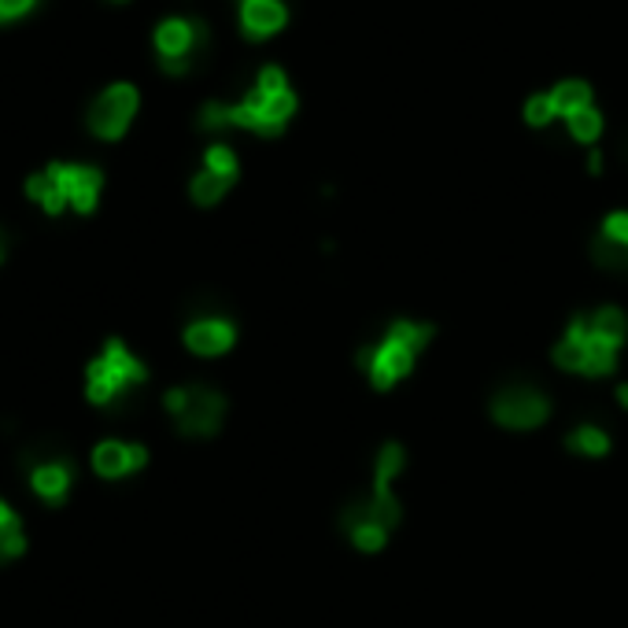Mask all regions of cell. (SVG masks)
I'll return each mask as SVG.
<instances>
[{"instance_id":"1","label":"cell","mask_w":628,"mask_h":628,"mask_svg":"<svg viewBox=\"0 0 628 628\" xmlns=\"http://www.w3.org/2000/svg\"><path fill=\"white\" fill-rule=\"evenodd\" d=\"M100 189H104V174L86 163H49L45 171L26 177V196L49 214H63L67 208L93 214Z\"/></svg>"},{"instance_id":"2","label":"cell","mask_w":628,"mask_h":628,"mask_svg":"<svg viewBox=\"0 0 628 628\" xmlns=\"http://www.w3.org/2000/svg\"><path fill=\"white\" fill-rule=\"evenodd\" d=\"M145 381H148L145 362L134 359V352L119 336H111L97 359L86 367V399L93 407H111V403H119L126 392L140 389Z\"/></svg>"},{"instance_id":"3","label":"cell","mask_w":628,"mask_h":628,"mask_svg":"<svg viewBox=\"0 0 628 628\" xmlns=\"http://www.w3.org/2000/svg\"><path fill=\"white\" fill-rule=\"evenodd\" d=\"M167 410L174 415L185 436H211L219 429L226 403L211 389H174L167 392Z\"/></svg>"},{"instance_id":"4","label":"cell","mask_w":628,"mask_h":628,"mask_svg":"<svg viewBox=\"0 0 628 628\" xmlns=\"http://www.w3.org/2000/svg\"><path fill=\"white\" fill-rule=\"evenodd\" d=\"M26 481H30V492L41 503L63 506L74 489V463L56 447H41L37 455L26 458Z\"/></svg>"},{"instance_id":"5","label":"cell","mask_w":628,"mask_h":628,"mask_svg":"<svg viewBox=\"0 0 628 628\" xmlns=\"http://www.w3.org/2000/svg\"><path fill=\"white\" fill-rule=\"evenodd\" d=\"M137 89L130 82H119V86H108L97 100L89 104L86 123L100 140H119L126 134V126L134 123L137 115Z\"/></svg>"},{"instance_id":"6","label":"cell","mask_w":628,"mask_h":628,"mask_svg":"<svg viewBox=\"0 0 628 628\" xmlns=\"http://www.w3.org/2000/svg\"><path fill=\"white\" fill-rule=\"evenodd\" d=\"M208 45V26L200 19H167L156 30L159 56H174V60H193L196 49Z\"/></svg>"},{"instance_id":"7","label":"cell","mask_w":628,"mask_h":628,"mask_svg":"<svg viewBox=\"0 0 628 628\" xmlns=\"http://www.w3.org/2000/svg\"><path fill=\"white\" fill-rule=\"evenodd\" d=\"M148 452L140 444H126V440H104V444L93 447V470L108 481H119V477H130L137 470H145Z\"/></svg>"},{"instance_id":"8","label":"cell","mask_w":628,"mask_h":628,"mask_svg":"<svg viewBox=\"0 0 628 628\" xmlns=\"http://www.w3.org/2000/svg\"><path fill=\"white\" fill-rule=\"evenodd\" d=\"M495 418L503 421V426H514V429H529V426H540L543 418H547V403H543L537 392L529 389H510L503 392L500 399H495Z\"/></svg>"},{"instance_id":"9","label":"cell","mask_w":628,"mask_h":628,"mask_svg":"<svg viewBox=\"0 0 628 628\" xmlns=\"http://www.w3.org/2000/svg\"><path fill=\"white\" fill-rule=\"evenodd\" d=\"M281 26H285V4L281 0H248V4H241V30L251 41L278 34Z\"/></svg>"},{"instance_id":"10","label":"cell","mask_w":628,"mask_h":628,"mask_svg":"<svg viewBox=\"0 0 628 628\" xmlns=\"http://www.w3.org/2000/svg\"><path fill=\"white\" fill-rule=\"evenodd\" d=\"M185 344L196 355H222L233 344V325L222 322V318H204V322H193L185 330Z\"/></svg>"},{"instance_id":"11","label":"cell","mask_w":628,"mask_h":628,"mask_svg":"<svg viewBox=\"0 0 628 628\" xmlns=\"http://www.w3.org/2000/svg\"><path fill=\"white\" fill-rule=\"evenodd\" d=\"M26 555V525L12 503L0 500V566Z\"/></svg>"},{"instance_id":"12","label":"cell","mask_w":628,"mask_h":628,"mask_svg":"<svg viewBox=\"0 0 628 628\" xmlns=\"http://www.w3.org/2000/svg\"><path fill=\"white\" fill-rule=\"evenodd\" d=\"M410 359H415V355H410L407 348H399L396 341H389L381 352H373V370H370L373 384H378V389H389L392 381L410 370Z\"/></svg>"},{"instance_id":"13","label":"cell","mask_w":628,"mask_h":628,"mask_svg":"<svg viewBox=\"0 0 628 628\" xmlns=\"http://www.w3.org/2000/svg\"><path fill=\"white\" fill-rule=\"evenodd\" d=\"M551 100H555L558 115H577V111L592 104V89H588L584 82H562V86H555V93H551Z\"/></svg>"},{"instance_id":"14","label":"cell","mask_w":628,"mask_h":628,"mask_svg":"<svg viewBox=\"0 0 628 628\" xmlns=\"http://www.w3.org/2000/svg\"><path fill=\"white\" fill-rule=\"evenodd\" d=\"M230 185H233L230 177H222L214 171H204V174L193 177V200L200 204V208H211V204H219L222 196H226Z\"/></svg>"},{"instance_id":"15","label":"cell","mask_w":628,"mask_h":628,"mask_svg":"<svg viewBox=\"0 0 628 628\" xmlns=\"http://www.w3.org/2000/svg\"><path fill=\"white\" fill-rule=\"evenodd\" d=\"M399 466H403V452L396 444H389L381 452V463H378V500H392L389 484H392V477L399 473Z\"/></svg>"},{"instance_id":"16","label":"cell","mask_w":628,"mask_h":628,"mask_svg":"<svg viewBox=\"0 0 628 628\" xmlns=\"http://www.w3.org/2000/svg\"><path fill=\"white\" fill-rule=\"evenodd\" d=\"M595 336L599 341H606V344H621L625 341V315L621 311H614V307H606V311H599L595 315Z\"/></svg>"},{"instance_id":"17","label":"cell","mask_w":628,"mask_h":628,"mask_svg":"<svg viewBox=\"0 0 628 628\" xmlns=\"http://www.w3.org/2000/svg\"><path fill=\"white\" fill-rule=\"evenodd\" d=\"M614 370V344L606 341H588V355H584V373H611Z\"/></svg>"},{"instance_id":"18","label":"cell","mask_w":628,"mask_h":628,"mask_svg":"<svg viewBox=\"0 0 628 628\" xmlns=\"http://www.w3.org/2000/svg\"><path fill=\"white\" fill-rule=\"evenodd\" d=\"M569 134H574L577 140H595L599 134H603V119H599V111L584 108V111H577V115H569Z\"/></svg>"},{"instance_id":"19","label":"cell","mask_w":628,"mask_h":628,"mask_svg":"<svg viewBox=\"0 0 628 628\" xmlns=\"http://www.w3.org/2000/svg\"><path fill=\"white\" fill-rule=\"evenodd\" d=\"M584 355H588V344L566 336V341L555 348V362H558V367H566V370H584Z\"/></svg>"},{"instance_id":"20","label":"cell","mask_w":628,"mask_h":628,"mask_svg":"<svg viewBox=\"0 0 628 628\" xmlns=\"http://www.w3.org/2000/svg\"><path fill=\"white\" fill-rule=\"evenodd\" d=\"M208 171L230 177V182H233V177H237V156H233V148L211 145V148H208Z\"/></svg>"},{"instance_id":"21","label":"cell","mask_w":628,"mask_h":628,"mask_svg":"<svg viewBox=\"0 0 628 628\" xmlns=\"http://www.w3.org/2000/svg\"><path fill=\"white\" fill-rule=\"evenodd\" d=\"M389 341H396L399 348H407L410 355H415V352L421 348V344L429 341V330H426V325H410V322H399L396 330H392V336H389Z\"/></svg>"},{"instance_id":"22","label":"cell","mask_w":628,"mask_h":628,"mask_svg":"<svg viewBox=\"0 0 628 628\" xmlns=\"http://www.w3.org/2000/svg\"><path fill=\"white\" fill-rule=\"evenodd\" d=\"M595 259L603 262V267H611V270H628V248L614 245V241H606V237L595 245Z\"/></svg>"},{"instance_id":"23","label":"cell","mask_w":628,"mask_h":628,"mask_svg":"<svg viewBox=\"0 0 628 628\" xmlns=\"http://www.w3.org/2000/svg\"><path fill=\"white\" fill-rule=\"evenodd\" d=\"M569 447H577V452H584V455H606V436L599 433V429H577Z\"/></svg>"},{"instance_id":"24","label":"cell","mask_w":628,"mask_h":628,"mask_svg":"<svg viewBox=\"0 0 628 628\" xmlns=\"http://www.w3.org/2000/svg\"><path fill=\"white\" fill-rule=\"evenodd\" d=\"M384 532L389 529H381V525H373V521H362L352 529V540H355V547H362V551H378L384 543Z\"/></svg>"},{"instance_id":"25","label":"cell","mask_w":628,"mask_h":628,"mask_svg":"<svg viewBox=\"0 0 628 628\" xmlns=\"http://www.w3.org/2000/svg\"><path fill=\"white\" fill-rule=\"evenodd\" d=\"M555 115L558 111H555V100L551 97H532L529 104H525V119H529L532 126H547Z\"/></svg>"},{"instance_id":"26","label":"cell","mask_w":628,"mask_h":628,"mask_svg":"<svg viewBox=\"0 0 628 628\" xmlns=\"http://www.w3.org/2000/svg\"><path fill=\"white\" fill-rule=\"evenodd\" d=\"M259 93H267V97H278V93H288L285 86V74H281V67H262L259 71Z\"/></svg>"},{"instance_id":"27","label":"cell","mask_w":628,"mask_h":628,"mask_svg":"<svg viewBox=\"0 0 628 628\" xmlns=\"http://www.w3.org/2000/svg\"><path fill=\"white\" fill-rule=\"evenodd\" d=\"M603 237H606V241H614V245L628 248V214H625V211H621V214H611V219H606Z\"/></svg>"},{"instance_id":"28","label":"cell","mask_w":628,"mask_h":628,"mask_svg":"<svg viewBox=\"0 0 628 628\" xmlns=\"http://www.w3.org/2000/svg\"><path fill=\"white\" fill-rule=\"evenodd\" d=\"M34 0H0V23H8V19H19L23 12H30Z\"/></svg>"},{"instance_id":"29","label":"cell","mask_w":628,"mask_h":628,"mask_svg":"<svg viewBox=\"0 0 628 628\" xmlns=\"http://www.w3.org/2000/svg\"><path fill=\"white\" fill-rule=\"evenodd\" d=\"M159 67L167 74H174V78H182V74H189L193 60H174V56H159Z\"/></svg>"},{"instance_id":"30","label":"cell","mask_w":628,"mask_h":628,"mask_svg":"<svg viewBox=\"0 0 628 628\" xmlns=\"http://www.w3.org/2000/svg\"><path fill=\"white\" fill-rule=\"evenodd\" d=\"M8 256V237H4V230H0V262H4Z\"/></svg>"},{"instance_id":"31","label":"cell","mask_w":628,"mask_h":628,"mask_svg":"<svg viewBox=\"0 0 628 628\" xmlns=\"http://www.w3.org/2000/svg\"><path fill=\"white\" fill-rule=\"evenodd\" d=\"M617 396H621V403H625V407H628V384H625V389H621V392H617Z\"/></svg>"},{"instance_id":"32","label":"cell","mask_w":628,"mask_h":628,"mask_svg":"<svg viewBox=\"0 0 628 628\" xmlns=\"http://www.w3.org/2000/svg\"><path fill=\"white\" fill-rule=\"evenodd\" d=\"M241 4H248V0H241Z\"/></svg>"},{"instance_id":"33","label":"cell","mask_w":628,"mask_h":628,"mask_svg":"<svg viewBox=\"0 0 628 628\" xmlns=\"http://www.w3.org/2000/svg\"><path fill=\"white\" fill-rule=\"evenodd\" d=\"M115 4H123V0H115Z\"/></svg>"}]
</instances>
